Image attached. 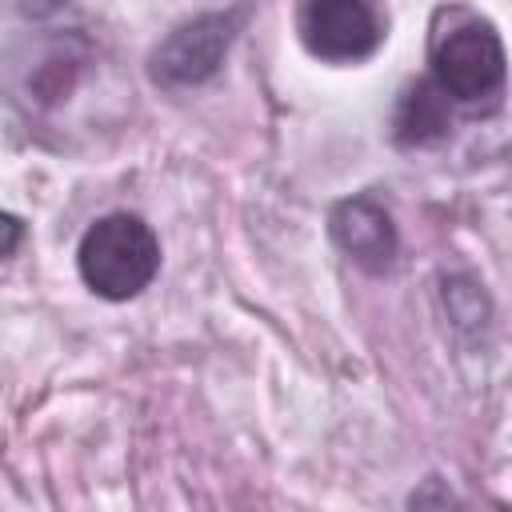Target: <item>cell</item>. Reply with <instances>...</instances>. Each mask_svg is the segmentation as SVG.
Masks as SVG:
<instances>
[{
	"label": "cell",
	"instance_id": "8992f818",
	"mask_svg": "<svg viewBox=\"0 0 512 512\" xmlns=\"http://www.w3.org/2000/svg\"><path fill=\"white\" fill-rule=\"evenodd\" d=\"M452 128V116H448V96L436 88V80H420L412 84L400 104H396V116H392V136L396 144L404 148H428V144H440Z\"/></svg>",
	"mask_w": 512,
	"mask_h": 512
},
{
	"label": "cell",
	"instance_id": "6da1fadb",
	"mask_svg": "<svg viewBox=\"0 0 512 512\" xmlns=\"http://www.w3.org/2000/svg\"><path fill=\"white\" fill-rule=\"evenodd\" d=\"M76 272L100 300H136L160 272V240L136 212H108L92 220L76 244Z\"/></svg>",
	"mask_w": 512,
	"mask_h": 512
},
{
	"label": "cell",
	"instance_id": "9c48e42d",
	"mask_svg": "<svg viewBox=\"0 0 512 512\" xmlns=\"http://www.w3.org/2000/svg\"><path fill=\"white\" fill-rule=\"evenodd\" d=\"M20 232H24V228H20V220H16L12 212H8V216H4V256H16V244H20Z\"/></svg>",
	"mask_w": 512,
	"mask_h": 512
},
{
	"label": "cell",
	"instance_id": "277c9868",
	"mask_svg": "<svg viewBox=\"0 0 512 512\" xmlns=\"http://www.w3.org/2000/svg\"><path fill=\"white\" fill-rule=\"evenodd\" d=\"M300 44L324 64H360L384 40L372 0H304L296 12Z\"/></svg>",
	"mask_w": 512,
	"mask_h": 512
},
{
	"label": "cell",
	"instance_id": "7a4b0ae2",
	"mask_svg": "<svg viewBox=\"0 0 512 512\" xmlns=\"http://www.w3.org/2000/svg\"><path fill=\"white\" fill-rule=\"evenodd\" d=\"M428 64L436 88L456 104H480L496 96L508 76V52L500 32L472 12H456V20L432 36Z\"/></svg>",
	"mask_w": 512,
	"mask_h": 512
},
{
	"label": "cell",
	"instance_id": "5b68a950",
	"mask_svg": "<svg viewBox=\"0 0 512 512\" xmlns=\"http://www.w3.org/2000/svg\"><path fill=\"white\" fill-rule=\"evenodd\" d=\"M328 236L364 272H388L396 260V248H400V236H396L388 208L372 196H348V200L332 204Z\"/></svg>",
	"mask_w": 512,
	"mask_h": 512
},
{
	"label": "cell",
	"instance_id": "3957f363",
	"mask_svg": "<svg viewBox=\"0 0 512 512\" xmlns=\"http://www.w3.org/2000/svg\"><path fill=\"white\" fill-rule=\"evenodd\" d=\"M236 12H204L172 28L148 56V76L160 88H196L212 80L236 40Z\"/></svg>",
	"mask_w": 512,
	"mask_h": 512
},
{
	"label": "cell",
	"instance_id": "52a82bcc",
	"mask_svg": "<svg viewBox=\"0 0 512 512\" xmlns=\"http://www.w3.org/2000/svg\"><path fill=\"white\" fill-rule=\"evenodd\" d=\"M444 304H448V312H452V320L460 328H480L488 320V300L468 276L444 280Z\"/></svg>",
	"mask_w": 512,
	"mask_h": 512
},
{
	"label": "cell",
	"instance_id": "ba28073f",
	"mask_svg": "<svg viewBox=\"0 0 512 512\" xmlns=\"http://www.w3.org/2000/svg\"><path fill=\"white\" fill-rule=\"evenodd\" d=\"M64 4H68V0H16V12H20L24 20H48V16H56Z\"/></svg>",
	"mask_w": 512,
	"mask_h": 512
}]
</instances>
